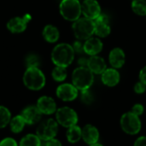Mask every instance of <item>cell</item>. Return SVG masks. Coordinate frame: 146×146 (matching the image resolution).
Here are the masks:
<instances>
[{
  "label": "cell",
  "mask_w": 146,
  "mask_h": 146,
  "mask_svg": "<svg viewBox=\"0 0 146 146\" xmlns=\"http://www.w3.org/2000/svg\"><path fill=\"white\" fill-rule=\"evenodd\" d=\"M74 52L72 45L66 43L59 44L51 52V60L56 66L67 68L73 62Z\"/></svg>",
  "instance_id": "1"
},
{
  "label": "cell",
  "mask_w": 146,
  "mask_h": 146,
  "mask_svg": "<svg viewBox=\"0 0 146 146\" xmlns=\"http://www.w3.org/2000/svg\"><path fill=\"white\" fill-rule=\"evenodd\" d=\"M23 83L32 91H39L45 85V76L37 67L27 68L23 75Z\"/></svg>",
  "instance_id": "2"
},
{
  "label": "cell",
  "mask_w": 146,
  "mask_h": 146,
  "mask_svg": "<svg viewBox=\"0 0 146 146\" xmlns=\"http://www.w3.org/2000/svg\"><path fill=\"white\" fill-rule=\"evenodd\" d=\"M93 73L87 67H79L75 68L72 74L73 85L80 91L88 90L93 84Z\"/></svg>",
  "instance_id": "3"
},
{
  "label": "cell",
  "mask_w": 146,
  "mask_h": 146,
  "mask_svg": "<svg viewBox=\"0 0 146 146\" xmlns=\"http://www.w3.org/2000/svg\"><path fill=\"white\" fill-rule=\"evenodd\" d=\"M74 36L80 40H86L94 33V21L86 17L79 18L73 24Z\"/></svg>",
  "instance_id": "4"
},
{
  "label": "cell",
  "mask_w": 146,
  "mask_h": 146,
  "mask_svg": "<svg viewBox=\"0 0 146 146\" xmlns=\"http://www.w3.org/2000/svg\"><path fill=\"white\" fill-rule=\"evenodd\" d=\"M120 124L122 131L128 135L138 134L142 127V123L139 116L134 115L131 111L124 113L121 115Z\"/></svg>",
  "instance_id": "5"
},
{
  "label": "cell",
  "mask_w": 146,
  "mask_h": 146,
  "mask_svg": "<svg viewBox=\"0 0 146 146\" xmlns=\"http://www.w3.org/2000/svg\"><path fill=\"white\" fill-rule=\"evenodd\" d=\"M62 16L69 21H75L81 15V4L79 0H62L60 3Z\"/></svg>",
  "instance_id": "6"
},
{
  "label": "cell",
  "mask_w": 146,
  "mask_h": 146,
  "mask_svg": "<svg viewBox=\"0 0 146 146\" xmlns=\"http://www.w3.org/2000/svg\"><path fill=\"white\" fill-rule=\"evenodd\" d=\"M58 123L56 120L49 118L41 121L36 130V134L42 141L54 139L58 133Z\"/></svg>",
  "instance_id": "7"
},
{
  "label": "cell",
  "mask_w": 146,
  "mask_h": 146,
  "mask_svg": "<svg viewBox=\"0 0 146 146\" xmlns=\"http://www.w3.org/2000/svg\"><path fill=\"white\" fill-rule=\"evenodd\" d=\"M79 117L74 110L70 107H62L56 111V121L58 125L68 128L72 126L77 125Z\"/></svg>",
  "instance_id": "8"
},
{
  "label": "cell",
  "mask_w": 146,
  "mask_h": 146,
  "mask_svg": "<svg viewBox=\"0 0 146 146\" xmlns=\"http://www.w3.org/2000/svg\"><path fill=\"white\" fill-rule=\"evenodd\" d=\"M56 96L59 99L64 102H71L77 98L79 90L73 84H62L56 88Z\"/></svg>",
  "instance_id": "9"
},
{
  "label": "cell",
  "mask_w": 146,
  "mask_h": 146,
  "mask_svg": "<svg viewBox=\"0 0 146 146\" xmlns=\"http://www.w3.org/2000/svg\"><path fill=\"white\" fill-rule=\"evenodd\" d=\"M31 20V15L27 14L21 17L17 16L10 19L7 23V28L12 33H20L26 30L27 25Z\"/></svg>",
  "instance_id": "10"
},
{
  "label": "cell",
  "mask_w": 146,
  "mask_h": 146,
  "mask_svg": "<svg viewBox=\"0 0 146 146\" xmlns=\"http://www.w3.org/2000/svg\"><path fill=\"white\" fill-rule=\"evenodd\" d=\"M81 12L85 17L95 20L101 15V8L96 0H84L81 4Z\"/></svg>",
  "instance_id": "11"
},
{
  "label": "cell",
  "mask_w": 146,
  "mask_h": 146,
  "mask_svg": "<svg viewBox=\"0 0 146 146\" xmlns=\"http://www.w3.org/2000/svg\"><path fill=\"white\" fill-rule=\"evenodd\" d=\"M26 124L35 125L41 121L42 113L38 110L36 105H29L24 108L21 113Z\"/></svg>",
  "instance_id": "12"
},
{
  "label": "cell",
  "mask_w": 146,
  "mask_h": 146,
  "mask_svg": "<svg viewBox=\"0 0 146 146\" xmlns=\"http://www.w3.org/2000/svg\"><path fill=\"white\" fill-rule=\"evenodd\" d=\"M94 33L98 37L104 38L110 33V20L106 15H100L94 21Z\"/></svg>",
  "instance_id": "13"
},
{
  "label": "cell",
  "mask_w": 146,
  "mask_h": 146,
  "mask_svg": "<svg viewBox=\"0 0 146 146\" xmlns=\"http://www.w3.org/2000/svg\"><path fill=\"white\" fill-rule=\"evenodd\" d=\"M38 110L42 113V115H50L56 113V104L55 100L48 96H43L40 97L36 104Z\"/></svg>",
  "instance_id": "14"
},
{
  "label": "cell",
  "mask_w": 146,
  "mask_h": 146,
  "mask_svg": "<svg viewBox=\"0 0 146 146\" xmlns=\"http://www.w3.org/2000/svg\"><path fill=\"white\" fill-rule=\"evenodd\" d=\"M81 129H82V139L86 144L91 145L98 143L99 131L95 126L92 124H86Z\"/></svg>",
  "instance_id": "15"
},
{
  "label": "cell",
  "mask_w": 146,
  "mask_h": 146,
  "mask_svg": "<svg viewBox=\"0 0 146 146\" xmlns=\"http://www.w3.org/2000/svg\"><path fill=\"white\" fill-rule=\"evenodd\" d=\"M87 68L96 74H102L107 68L104 58L98 56H92L87 60Z\"/></svg>",
  "instance_id": "16"
},
{
  "label": "cell",
  "mask_w": 146,
  "mask_h": 146,
  "mask_svg": "<svg viewBox=\"0 0 146 146\" xmlns=\"http://www.w3.org/2000/svg\"><path fill=\"white\" fill-rule=\"evenodd\" d=\"M103 49V43L99 38H89L83 44L84 51L89 56H96Z\"/></svg>",
  "instance_id": "17"
},
{
  "label": "cell",
  "mask_w": 146,
  "mask_h": 146,
  "mask_svg": "<svg viewBox=\"0 0 146 146\" xmlns=\"http://www.w3.org/2000/svg\"><path fill=\"white\" fill-rule=\"evenodd\" d=\"M102 81L107 86H115L120 82V74L115 68L105 69L102 74Z\"/></svg>",
  "instance_id": "18"
},
{
  "label": "cell",
  "mask_w": 146,
  "mask_h": 146,
  "mask_svg": "<svg viewBox=\"0 0 146 146\" xmlns=\"http://www.w3.org/2000/svg\"><path fill=\"white\" fill-rule=\"evenodd\" d=\"M109 60L114 68H120L125 63V53L121 48H115L110 51Z\"/></svg>",
  "instance_id": "19"
},
{
  "label": "cell",
  "mask_w": 146,
  "mask_h": 146,
  "mask_svg": "<svg viewBox=\"0 0 146 146\" xmlns=\"http://www.w3.org/2000/svg\"><path fill=\"white\" fill-rule=\"evenodd\" d=\"M67 140L71 144H76L82 139V129L78 126L74 125L68 128L66 133Z\"/></svg>",
  "instance_id": "20"
},
{
  "label": "cell",
  "mask_w": 146,
  "mask_h": 146,
  "mask_svg": "<svg viewBox=\"0 0 146 146\" xmlns=\"http://www.w3.org/2000/svg\"><path fill=\"white\" fill-rule=\"evenodd\" d=\"M59 31L53 25H47L43 30V37L48 43H55L59 38Z\"/></svg>",
  "instance_id": "21"
},
{
  "label": "cell",
  "mask_w": 146,
  "mask_h": 146,
  "mask_svg": "<svg viewBox=\"0 0 146 146\" xmlns=\"http://www.w3.org/2000/svg\"><path fill=\"white\" fill-rule=\"evenodd\" d=\"M9 127L13 133H20L23 131L25 126L27 125L23 117L21 115H17L11 118L9 121Z\"/></svg>",
  "instance_id": "22"
},
{
  "label": "cell",
  "mask_w": 146,
  "mask_h": 146,
  "mask_svg": "<svg viewBox=\"0 0 146 146\" xmlns=\"http://www.w3.org/2000/svg\"><path fill=\"white\" fill-rule=\"evenodd\" d=\"M42 140L37 134L29 133L21 138L19 146H41Z\"/></svg>",
  "instance_id": "23"
},
{
  "label": "cell",
  "mask_w": 146,
  "mask_h": 146,
  "mask_svg": "<svg viewBox=\"0 0 146 146\" xmlns=\"http://www.w3.org/2000/svg\"><path fill=\"white\" fill-rule=\"evenodd\" d=\"M11 118L12 117L9 110L0 105V129H3L9 125Z\"/></svg>",
  "instance_id": "24"
},
{
  "label": "cell",
  "mask_w": 146,
  "mask_h": 146,
  "mask_svg": "<svg viewBox=\"0 0 146 146\" xmlns=\"http://www.w3.org/2000/svg\"><path fill=\"white\" fill-rule=\"evenodd\" d=\"M67 74H67L66 68L59 67V66H56L52 70V73H51V76H52L53 80L57 81V82L64 81L65 79L67 78Z\"/></svg>",
  "instance_id": "25"
},
{
  "label": "cell",
  "mask_w": 146,
  "mask_h": 146,
  "mask_svg": "<svg viewBox=\"0 0 146 146\" xmlns=\"http://www.w3.org/2000/svg\"><path fill=\"white\" fill-rule=\"evenodd\" d=\"M132 9L133 12L139 15H146V1L133 0L132 3Z\"/></svg>",
  "instance_id": "26"
},
{
  "label": "cell",
  "mask_w": 146,
  "mask_h": 146,
  "mask_svg": "<svg viewBox=\"0 0 146 146\" xmlns=\"http://www.w3.org/2000/svg\"><path fill=\"white\" fill-rule=\"evenodd\" d=\"M26 62H27V68H31V67L38 68V65H39V60L36 55H29L26 59Z\"/></svg>",
  "instance_id": "27"
},
{
  "label": "cell",
  "mask_w": 146,
  "mask_h": 146,
  "mask_svg": "<svg viewBox=\"0 0 146 146\" xmlns=\"http://www.w3.org/2000/svg\"><path fill=\"white\" fill-rule=\"evenodd\" d=\"M80 98H81V101L85 104H91L92 102L93 101V97H92V93L90 92L89 89L85 90V91H81Z\"/></svg>",
  "instance_id": "28"
},
{
  "label": "cell",
  "mask_w": 146,
  "mask_h": 146,
  "mask_svg": "<svg viewBox=\"0 0 146 146\" xmlns=\"http://www.w3.org/2000/svg\"><path fill=\"white\" fill-rule=\"evenodd\" d=\"M0 146H19V145L13 138L7 137L0 141Z\"/></svg>",
  "instance_id": "29"
},
{
  "label": "cell",
  "mask_w": 146,
  "mask_h": 146,
  "mask_svg": "<svg viewBox=\"0 0 146 146\" xmlns=\"http://www.w3.org/2000/svg\"><path fill=\"white\" fill-rule=\"evenodd\" d=\"M131 112L133 113L134 115H138V116H140V115H142L144 114L145 108L141 104H134L133 106V108L131 110Z\"/></svg>",
  "instance_id": "30"
},
{
  "label": "cell",
  "mask_w": 146,
  "mask_h": 146,
  "mask_svg": "<svg viewBox=\"0 0 146 146\" xmlns=\"http://www.w3.org/2000/svg\"><path fill=\"white\" fill-rule=\"evenodd\" d=\"M146 91V85H145L143 82L139 81L138 83L135 84L134 86V92L137 94H143Z\"/></svg>",
  "instance_id": "31"
},
{
  "label": "cell",
  "mask_w": 146,
  "mask_h": 146,
  "mask_svg": "<svg viewBox=\"0 0 146 146\" xmlns=\"http://www.w3.org/2000/svg\"><path fill=\"white\" fill-rule=\"evenodd\" d=\"M44 146H62V143L56 139H49L47 141H44Z\"/></svg>",
  "instance_id": "32"
},
{
  "label": "cell",
  "mask_w": 146,
  "mask_h": 146,
  "mask_svg": "<svg viewBox=\"0 0 146 146\" xmlns=\"http://www.w3.org/2000/svg\"><path fill=\"white\" fill-rule=\"evenodd\" d=\"M133 146H146V136L139 137L135 140Z\"/></svg>",
  "instance_id": "33"
},
{
  "label": "cell",
  "mask_w": 146,
  "mask_h": 146,
  "mask_svg": "<svg viewBox=\"0 0 146 146\" xmlns=\"http://www.w3.org/2000/svg\"><path fill=\"white\" fill-rule=\"evenodd\" d=\"M139 79L141 82H143L145 85H146V66L141 69L139 73Z\"/></svg>",
  "instance_id": "34"
},
{
  "label": "cell",
  "mask_w": 146,
  "mask_h": 146,
  "mask_svg": "<svg viewBox=\"0 0 146 146\" xmlns=\"http://www.w3.org/2000/svg\"><path fill=\"white\" fill-rule=\"evenodd\" d=\"M73 48H74V51H77V52H81V51H84V50H83V45L80 44V42H76V43H74V46H73Z\"/></svg>",
  "instance_id": "35"
},
{
  "label": "cell",
  "mask_w": 146,
  "mask_h": 146,
  "mask_svg": "<svg viewBox=\"0 0 146 146\" xmlns=\"http://www.w3.org/2000/svg\"><path fill=\"white\" fill-rule=\"evenodd\" d=\"M89 146H104L103 145H101V144H99V143H96V144H93V145H91Z\"/></svg>",
  "instance_id": "36"
}]
</instances>
